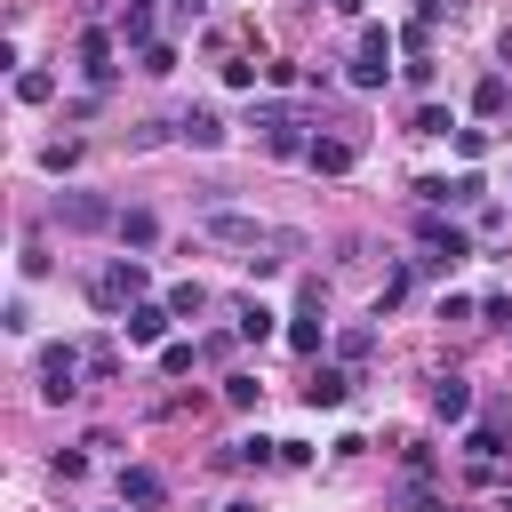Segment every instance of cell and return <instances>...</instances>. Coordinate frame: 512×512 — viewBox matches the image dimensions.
Segmentation results:
<instances>
[{
  "label": "cell",
  "instance_id": "cell-34",
  "mask_svg": "<svg viewBox=\"0 0 512 512\" xmlns=\"http://www.w3.org/2000/svg\"><path fill=\"white\" fill-rule=\"evenodd\" d=\"M416 16H424V24H440V16H448V0H416Z\"/></svg>",
  "mask_w": 512,
  "mask_h": 512
},
{
  "label": "cell",
  "instance_id": "cell-35",
  "mask_svg": "<svg viewBox=\"0 0 512 512\" xmlns=\"http://www.w3.org/2000/svg\"><path fill=\"white\" fill-rule=\"evenodd\" d=\"M224 512H256V504H248V496H232V504H224Z\"/></svg>",
  "mask_w": 512,
  "mask_h": 512
},
{
  "label": "cell",
  "instance_id": "cell-17",
  "mask_svg": "<svg viewBox=\"0 0 512 512\" xmlns=\"http://www.w3.org/2000/svg\"><path fill=\"white\" fill-rule=\"evenodd\" d=\"M272 456H280V440H264V432H248V440H232V448H224L216 464H232V472H240V464H272Z\"/></svg>",
  "mask_w": 512,
  "mask_h": 512
},
{
  "label": "cell",
  "instance_id": "cell-21",
  "mask_svg": "<svg viewBox=\"0 0 512 512\" xmlns=\"http://www.w3.org/2000/svg\"><path fill=\"white\" fill-rule=\"evenodd\" d=\"M80 152H88L80 136H64V144H40V168H48V176H72V168H80Z\"/></svg>",
  "mask_w": 512,
  "mask_h": 512
},
{
  "label": "cell",
  "instance_id": "cell-24",
  "mask_svg": "<svg viewBox=\"0 0 512 512\" xmlns=\"http://www.w3.org/2000/svg\"><path fill=\"white\" fill-rule=\"evenodd\" d=\"M368 352H376V328H344V336H336V360H344V368H360Z\"/></svg>",
  "mask_w": 512,
  "mask_h": 512
},
{
  "label": "cell",
  "instance_id": "cell-7",
  "mask_svg": "<svg viewBox=\"0 0 512 512\" xmlns=\"http://www.w3.org/2000/svg\"><path fill=\"white\" fill-rule=\"evenodd\" d=\"M304 168H312V176H352V168H360V136H312Z\"/></svg>",
  "mask_w": 512,
  "mask_h": 512
},
{
  "label": "cell",
  "instance_id": "cell-10",
  "mask_svg": "<svg viewBox=\"0 0 512 512\" xmlns=\"http://www.w3.org/2000/svg\"><path fill=\"white\" fill-rule=\"evenodd\" d=\"M416 232H424V248H432V256H472V232H464V224H448L440 208H424V224H416Z\"/></svg>",
  "mask_w": 512,
  "mask_h": 512
},
{
  "label": "cell",
  "instance_id": "cell-29",
  "mask_svg": "<svg viewBox=\"0 0 512 512\" xmlns=\"http://www.w3.org/2000/svg\"><path fill=\"white\" fill-rule=\"evenodd\" d=\"M224 400H232V408H256L264 384H256V376H224Z\"/></svg>",
  "mask_w": 512,
  "mask_h": 512
},
{
  "label": "cell",
  "instance_id": "cell-20",
  "mask_svg": "<svg viewBox=\"0 0 512 512\" xmlns=\"http://www.w3.org/2000/svg\"><path fill=\"white\" fill-rule=\"evenodd\" d=\"M48 96H56V72L24 64V72H16V104H48Z\"/></svg>",
  "mask_w": 512,
  "mask_h": 512
},
{
  "label": "cell",
  "instance_id": "cell-4",
  "mask_svg": "<svg viewBox=\"0 0 512 512\" xmlns=\"http://www.w3.org/2000/svg\"><path fill=\"white\" fill-rule=\"evenodd\" d=\"M392 48H400V40H392L384 24H360V48H352V72H344V80H352V88H384V80H392Z\"/></svg>",
  "mask_w": 512,
  "mask_h": 512
},
{
  "label": "cell",
  "instance_id": "cell-18",
  "mask_svg": "<svg viewBox=\"0 0 512 512\" xmlns=\"http://www.w3.org/2000/svg\"><path fill=\"white\" fill-rule=\"evenodd\" d=\"M504 104H512V80H504V72H488V80L472 88V112H480V120H496Z\"/></svg>",
  "mask_w": 512,
  "mask_h": 512
},
{
  "label": "cell",
  "instance_id": "cell-19",
  "mask_svg": "<svg viewBox=\"0 0 512 512\" xmlns=\"http://www.w3.org/2000/svg\"><path fill=\"white\" fill-rule=\"evenodd\" d=\"M120 240H128V248H152V240H160V216H152V208H120Z\"/></svg>",
  "mask_w": 512,
  "mask_h": 512
},
{
  "label": "cell",
  "instance_id": "cell-13",
  "mask_svg": "<svg viewBox=\"0 0 512 512\" xmlns=\"http://www.w3.org/2000/svg\"><path fill=\"white\" fill-rule=\"evenodd\" d=\"M112 32H120V48H152V0H120Z\"/></svg>",
  "mask_w": 512,
  "mask_h": 512
},
{
  "label": "cell",
  "instance_id": "cell-3",
  "mask_svg": "<svg viewBox=\"0 0 512 512\" xmlns=\"http://www.w3.org/2000/svg\"><path fill=\"white\" fill-rule=\"evenodd\" d=\"M80 376H88V344H48V352H40V384H32V392H40V400H72V392H80Z\"/></svg>",
  "mask_w": 512,
  "mask_h": 512
},
{
  "label": "cell",
  "instance_id": "cell-11",
  "mask_svg": "<svg viewBox=\"0 0 512 512\" xmlns=\"http://www.w3.org/2000/svg\"><path fill=\"white\" fill-rule=\"evenodd\" d=\"M424 400H432V416H440V424H464V416H472V384H464V376H432V392H424Z\"/></svg>",
  "mask_w": 512,
  "mask_h": 512
},
{
  "label": "cell",
  "instance_id": "cell-25",
  "mask_svg": "<svg viewBox=\"0 0 512 512\" xmlns=\"http://www.w3.org/2000/svg\"><path fill=\"white\" fill-rule=\"evenodd\" d=\"M136 72H152V80H160V72H176V40H152V48H136Z\"/></svg>",
  "mask_w": 512,
  "mask_h": 512
},
{
  "label": "cell",
  "instance_id": "cell-31",
  "mask_svg": "<svg viewBox=\"0 0 512 512\" xmlns=\"http://www.w3.org/2000/svg\"><path fill=\"white\" fill-rule=\"evenodd\" d=\"M448 128H456V120H448L440 104H424V112H416V136H448Z\"/></svg>",
  "mask_w": 512,
  "mask_h": 512
},
{
  "label": "cell",
  "instance_id": "cell-23",
  "mask_svg": "<svg viewBox=\"0 0 512 512\" xmlns=\"http://www.w3.org/2000/svg\"><path fill=\"white\" fill-rule=\"evenodd\" d=\"M288 344H296V352H320V304H304V312L288 320Z\"/></svg>",
  "mask_w": 512,
  "mask_h": 512
},
{
  "label": "cell",
  "instance_id": "cell-5",
  "mask_svg": "<svg viewBox=\"0 0 512 512\" xmlns=\"http://www.w3.org/2000/svg\"><path fill=\"white\" fill-rule=\"evenodd\" d=\"M56 224L64 232H120V200H104V192H56Z\"/></svg>",
  "mask_w": 512,
  "mask_h": 512
},
{
  "label": "cell",
  "instance_id": "cell-8",
  "mask_svg": "<svg viewBox=\"0 0 512 512\" xmlns=\"http://www.w3.org/2000/svg\"><path fill=\"white\" fill-rule=\"evenodd\" d=\"M120 504H136V512H160V504H168V480H160L152 464H120Z\"/></svg>",
  "mask_w": 512,
  "mask_h": 512
},
{
  "label": "cell",
  "instance_id": "cell-15",
  "mask_svg": "<svg viewBox=\"0 0 512 512\" xmlns=\"http://www.w3.org/2000/svg\"><path fill=\"white\" fill-rule=\"evenodd\" d=\"M496 448H504V416H488V424L464 432V464H496Z\"/></svg>",
  "mask_w": 512,
  "mask_h": 512
},
{
  "label": "cell",
  "instance_id": "cell-32",
  "mask_svg": "<svg viewBox=\"0 0 512 512\" xmlns=\"http://www.w3.org/2000/svg\"><path fill=\"white\" fill-rule=\"evenodd\" d=\"M456 152L464 160H488V128H456Z\"/></svg>",
  "mask_w": 512,
  "mask_h": 512
},
{
  "label": "cell",
  "instance_id": "cell-9",
  "mask_svg": "<svg viewBox=\"0 0 512 512\" xmlns=\"http://www.w3.org/2000/svg\"><path fill=\"white\" fill-rule=\"evenodd\" d=\"M168 320H176V312H168V296H160V304L144 296V304H128V312H120V328H128V344H160V336H168Z\"/></svg>",
  "mask_w": 512,
  "mask_h": 512
},
{
  "label": "cell",
  "instance_id": "cell-2",
  "mask_svg": "<svg viewBox=\"0 0 512 512\" xmlns=\"http://www.w3.org/2000/svg\"><path fill=\"white\" fill-rule=\"evenodd\" d=\"M200 232H208V240H224V248H248V256H264L280 224H264V216H240V208H224V200H208V216H200Z\"/></svg>",
  "mask_w": 512,
  "mask_h": 512
},
{
  "label": "cell",
  "instance_id": "cell-36",
  "mask_svg": "<svg viewBox=\"0 0 512 512\" xmlns=\"http://www.w3.org/2000/svg\"><path fill=\"white\" fill-rule=\"evenodd\" d=\"M328 8H336V0H328Z\"/></svg>",
  "mask_w": 512,
  "mask_h": 512
},
{
  "label": "cell",
  "instance_id": "cell-26",
  "mask_svg": "<svg viewBox=\"0 0 512 512\" xmlns=\"http://www.w3.org/2000/svg\"><path fill=\"white\" fill-rule=\"evenodd\" d=\"M456 200H464V192H456L448 176H424V184H416V208H456Z\"/></svg>",
  "mask_w": 512,
  "mask_h": 512
},
{
  "label": "cell",
  "instance_id": "cell-14",
  "mask_svg": "<svg viewBox=\"0 0 512 512\" xmlns=\"http://www.w3.org/2000/svg\"><path fill=\"white\" fill-rule=\"evenodd\" d=\"M176 136H184V144H200V152H216V144H224V120H216V112H200V104H192V112H184V120H176Z\"/></svg>",
  "mask_w": 512,
  "mask_h": 512
},
{
  "label": "cell",
  "instance_id": "cell-16",
  "mask_svg": "<svg viewBox=\"0 0 512 512\" xmlns=\"http://www.w3.org/2000/svg\"><path fill=\"white\" fill-rule=\"evenodd\" d=\"M232 336H240V344H264V336H272V312H264L256 296H248V304H232Z\"/></svg>",
  "mask_w": 512,
  "mask_h": 512
},
{
  "label": "cell",
  "instance_id": "cell-33",
  "mask_svg": "<svg viewBox=\"0 0 512 512\" xmlns=\"http://www.w3.org/2000/svg\"><path fill=\"white\" fill-rule=\"evenodd\" d=\"M408 512H448V496H432V488L416 480V488H408Z\"/></svg>",
  "mask_w": 512,
  "mask_h": 512
},
{
  "label": "cell",
  "instance_id": "cell-30",
  "mask_svg": "<svg viewBox=\"0 0 512 512\" xmlns=\"http://www.w3.org/2000/svg\"><path fill=\"white\" fill-rule=\"evenodd\" d=\"M400 464H408V480H432V448H424V440H408V448H400Z\"/></svg>",
  "mask_w": 512,
  "mask_h": 512
},
{
  "label": "cell",
  "instance_id": "cell-22",
  "mask_svg": "<svg viewBox=\"0 0 512 512\" xmlns=\"http://www.w3.org/2000/svg\"><path fill=\"white\" fill-rule=\"evenodd\" d=\"M168 312H176V320L208 312V288H200V280H176V288H168Z\"/></svg>",
  "mask_w": 512,
  "mask_h": 512
},
{
  "label": "cell",
  "instance_id": "cell-6",
  "mask_svg": "<svg viewBox=\"0 0 512 512\" xmlns=\"http://www.w3.org/2000/svg\"><path fill=\"white\" fill-rule=\"evenodd\" d=\"M72 56H80V72H88V88H112V72H120V64H112V56H120V32H104V24H88Z\"/></svg>",
  "mask_w": 512,
  "mask_h": 512
},
{
  "label": "cell",
  "instance_id": "cell-27",
  "mask_svg": "<svg viewBox=\"0 0 512 512\" xmlns=\"http://www.w3.org/2000/svg\"><path fill=\"white\" fill-rule=\"evenodd\" d=\"M200 352H208V344H160V376H192Z\"/></svg>",
  "mask_w": 512,
  "mask_h": 512
},
{
  "label": "cell",
  "instance_id": "cell-1",
  "mask_svg": "<svg viewBox=\"0 0 512 512\" xmlns=\"http://www.w3.org/2000/svg\"><path fill=\"white\" fill-rule=\"evenodd\" d=\"M144 296H152V272H144L136 256H120V264L88 272V304H96V312H112V320H120L128 304H144Z\"/></svg>",
  "mask_w": 512,
  "mask_h": 512
},
{
  "label": "cell",
  "instance_id": "cell-12",
  "mask_svg": "<svg viewBox=\"0 0 512 512\" xmlns=\"http://www.w3.org/2000/svg\"><path fill=\"white\" fill-rule=\"evenodd\" d=\"M344 400H352V368H344V360L320 368V376L304 384V408H344Z\"/></svg>",
  "mask_w": 512,
  "mask_h": 512
},
{
  "label": "cell",
  "instance_id": "cell-28",
  "mask_svg": "<svg viewBox=\"0 0 512 512\" xmlns=\"http://www.w3.org/2000/svg\"><path fill=\"white\" fill-rule=\"evenodd\" d=\"M88 376H104V384H112V376H120V344H104V336H96V344H88Z\"/></svg>",
  "mask_w": 512,
  "mask_h": 512
}]
</instances>
